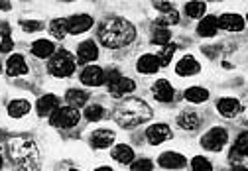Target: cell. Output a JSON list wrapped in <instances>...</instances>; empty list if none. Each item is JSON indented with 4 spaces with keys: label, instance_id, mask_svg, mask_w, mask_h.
<instances>
[{
    "label": "cell",
    "instance_id": "obj_43",
    "mask_svg": "<svg viewBox=\"0 0 248 171\" xmlns=\"http://www.w3.org/2000/svg\"><path fill=\"white\" fill-rule=\"evenodd\" d=\"M12 8V0H0V12H8Z\"/></svg>",
    "mask_w": 248,
    "mask_h": 171
},
{
    "label": "cell",
    "instance_id": "obj_26",
    "mask_svg": "<svg viewBox=\"0 0 248 171\" xmlns=\"http://www.w3.org/2000/svg\"><path fill=\"white\" fill-rule=\"evenodd\" d=\"M136 91V81L134 79H130V77H120V81L114 85V87H110L108 89V95L110 97H114V99H124L126 95H130V93H134Z\"/></svg>",
    "mask_w": 248,
    "mask_h": 171
},
{
    "label": "cell",
    "instance_id": "obj_8",
    "mask_svg": "<svg viewBox=\"0 0 248 171\" xmlns=\"http://www.w3.org/2000/svg\"><path fill=\"white\" fill-rule=\"evenodd\" d=\"M99 57H101V49H99L95 40H83L77 45L75 59H77L79 65H91L93 61H97Z\"/></svg>",
    "mask_w": 248,
    "mask_h": 171
},
{
    "label": "cell",
    "instance_id": "obj_1",
    "mask_svg": "<svg viewBox=\"0 0 248 171\" xmlns=\"http://www.w3.org/2000/svg\"><path fill=\"white\" fill-rule=\"evenodd\" d=\"M97 38L103 47L107 49H122L128 47L136 40V26L126 18H107L103 24H99Z\"/></svg>",
    "mask_w": 248,
    "mask_h": 171
},
{
    "label": "cell",
    "instance_id": "obj_3",
    "mask_svg": "<svg viewBox=\"0 0 248 171\" xmlns=\"http://www.w3.org/2000/svg\"><path fill=\"white\" fill-rule=\"evenodd\" d=\"M8 156L18 171H42L40 150L36 142L26 136H16L8 142Z\"/></svg>",
    "mask_w": 248,
    "mask_h": 171
},
{
    "label": "cell",
    "instance_id": "obj_27",
    "mask_svg": "<svg viewBox=\"0 0 248 171\" xmlns=\"http://www.w3.org/2000/svg\"><path fill=\"white\" fill-rule=\"evenodd\" d=\"M183 97H185V100L191 102V104H205L209 100L211 93H209V89L201 87V85H191V87H187L183 91Z\"/></svg>",
    "mask_w": 248,
    "mask_h": 171
},
{
    "label": "cell",
    "instance_id": "obj_22",
    "mask_svg": "<svg viewBox=\"0 0 248 171\" xmlns=\"http://www.w3.org/2000/svg\"><path fill=\"white\" fill-rule=\"evenodd\" d=\"M219 34V20L217 16H203L197 24V36L203 40H211Z\"/></svg>",
    "mask_w": 248,
    "mask_h": 171
},
{
    "label": "cell",
    "instance_id": "obj_28",
    "mask_svg": "<svg viewBox=\"0 0 248 171\" xmlns=\"http://www.w3.org/2000/svg\"><path fill=\"white\" fill-rule=\"evenodd\" d=\"M171 38H173V34H171L170 28H166V26H156V24L152 26L150 42H152L154 45H162V47H164V45L171 43Z\"/></svg>",
    "mask_w": 248,
    "mask_h": 171
},
{
    "label": "cell",
    "instance_id": "obj_23",
    "mask_svg": "<svg viewBox=\"0 0 248 171\" xmlns=\"http://www.w3.org/2000/svg\"><path fill=\"white\" fill-rule=\"evenodd\" d=\"M30 51H32L34 57L38 59H49V57L57 51L55 43L51 40H46V38H40V40H34L32 45H30Z\"/></svg>",
    "mask_w": 248,
    "mask_h": 171
},
{
    "label": "cell",
    "instance_id": "obj_25",
    "mask_svg": "<svg viewBox=\"0 0 248 171\" xmlns=\"http://www.w3.org/2000/svg\"><path fill=\"white\" fill-rule=\"evenodd\" d=\"M30 110H32V102L26 100V99H12L6 106V114L14 120H20V118L28 116Z\"/></svg>",
    "mask_w": 248,
    "mask_h": 171
},
{
    "label": "cell",
    "instance_id": "obj_11",
    "mask_svg": "<svg viewBox=\"0 0 248 171\" xmlns=\"http://www.w3.org/2000/svg\"><path fill=\"white\" fill-rule=\"evenodd\" d=\"M171 136H173V132L166 122H156V124L148 126V130H146V142L150 146H162Z\"/></svg>",
    "mask_w": 248,
    "mask_h": 171
},
{
    "label": "cell",
    "instance_id": "obj_31",
    "mask_svg": "<svg viewBox=\"0 0 248 171\" xmlns=\"http://www.w3.org/2000/svg\"><path fill=\"white\" fill-rule=\"evenodd\" d=\"M47 30L55 40H65V36H69L67 32V18H53L47 24Z\"/></svg>",
    "mask_w": 248,
    "mask_h": 171
},
{
    "label": "cell",
    "instance_id": "obj_17",
    "mask_svg": "<svg viewBox=\"0 0 248 171\" xmlns=\"http://www.w3.org/2000/svg\"><path fill=\"white\" fill-rule=\"evenodd\" d=\"M201 73V63L195 59L191 53H185L181 59L175 63V75L177 77H195Z\"/></svg>",
    "mask_w": 248,
    "mask_h": 171
},
{
    "label": "cell",
    "instance_id": "obj_30",
    "mask_svg": "<svg viewBox=\"0 0 248 171\" xmlns=\"http://www.w3.org/2000/svg\"><path fill=\"white\" fill-rule=\"evenodd\" d=\"M183 12L191 20H201L207 12V4L203 2V0H189V2L183 4Z\"/></svg>",
    "mask_w": 248,
    "mask_h": 171
},
{
    "label": "cell",
    "instance_id": "obj_18",
    "mask_svg": "<svg viewBox=\"0 0 248 171\" xmlns=\"http://www.w3.org/2000/svg\"><path fill=\"white\" fill-rule=\"evenodd\" d=\"M59 102H61L59 97L53 95V93L42 95V97L36 100V112H38V116H40V118H49L51 114H53V110H57V108L61 106Z\"/></svg>",
    "mask_w": 248,
    "mask_h": 171
},
{
    "label": "cell",
    "instance_id": "obj_14",
    "mask_svg": "<svg viewBox=\"0 0 248 171\" xmlns=\"http://www.w3.org/2000/svg\"><path fill=\"white\" fill-rule=\"evenodd\" d=\"M93 24H95V18L91 14H73L67 18V32L69 36H81L91 30Z\"/></svg>",
    "mask_w": 248,
    "mask_h": 171
},
{
    "label": "cell",
    "instance_id": "obj_13",
    "mask_svg": "<svg viewBox=\"0 0 248 171\" xmlns=\"http://www.w3.org/2000/svg\"><path fill=\"white\" fill-rule=\"evenodd\" d=\"M217 20H219V30L229 32V34H240L244 28H246L244 16L234 14V12H225V14H221Z\"/></svg>",
    "mask_w": 248,
    "mask_h": 171
},
{
    "label": "cell",
    "instance_id": "obj_46",
    "mask_svg": "<svg viewBox=\"0 0 248 171\" xmlns=\"http://www.w3.org/2000/svg\"><path fill=\"white\" fill-rule=\"evenodd\" d=\"M244 20H246V28H248V12H246V16H244Z\"/></svg>",
    "mask_w": 248,
    "mask_h": 171
},
{
    "label": "cell",
    "instance_id": "obj_39",
    "mask_svg": "<svg viewBox=\"0 0 248 171\" xmlns=\"http://www.w3.org/2000/svg\"><path fill=\"white\" fill-rule=\"evenodd\" d=\"M14 51V40L8 36V38H2V42H0V53L2 55H8Z\"/></svg>",
    "mask_w": 248,
    "mask_h": 171
},
{
    "label": "cell",
    "instance_id": "obj_36",
    "mask_svg": "<svg viewBox=\"0 0 248 171\" xmlns=\"http://www.w3.org/2000/svg\"><path fill=\"white\" fill-rule=\"evenodd\" d=\"M20 28L26 34H34V32H42L46 24L42 20H20Z\"/></svg>",
    "mask_w": 248,
    "mask_h": 171
},
{
    "label": "cell",
    "instance_id": "obj_34",
    "mask_svg": "<svg viewBox=\"0 0 248 171\" xmlns=\"http://www.w3.org/2000/svg\"><path fill=\"white\" fill-rule=\"evenodd\" d=\"M189 167H191V171H215L213 161L209 157H205V156H195L189 161Z\"/></svg>",
    "mask_w": 248,
    "mask_h": 171
},
{
    "label": "cell",
    "instance_id": "obj_38",
    "mask_svg": "<svg viewBox=\"0 0 248 171\" xmlns=\"http://www.w3.org/2000/svg\"><path fill=\"white\" fill-rule=\"evenodd\" d=\"M130 171H154V161L150 157H140L130 163Z\"/></svg>",
    "mask_w": 248,
    "mask_h": 171
},
{
    "label": "cell",
    "instance_id": "obj_12",
    "mask_svg": "<svg viewBox=\"0 0 248 171\" xmlns=\"http://www.w3.org/2000/svg\"><path fill=\"white\" fill-rule=\"evenodd\" d=\"M152 97L162 104H171L175 99V89L168 79H158L152 83Z\"/></svg>",
    "mask_w": 248,
    "mask_h": 171
},
{
    "label": "cell",
    "instance_id": "obj_49",
    "mask_svg": "<svg viewBox=\"0 0 248 171\" xmlns=\"http://www.w3.org/2000/svg\"><path fill=\"white\" fill-rule=\"evenodd\" d=\"M61 2H75V0H61Z\"/></svg>",
    "mask_w": 248,
    "mask_h": 171
},
{
    "label": "cell",
    "instance_id": "obj_6",
    "mask_svg": "<svg viewBox=\"0 0 248 171\" xmlns=\"http://www.w3.org/2000/svg\"><path fill=\"white\" fill-rule=\"evenodd\" d=\"M199 144L203 150L211 152V154H219L225 150V146L229 144V130L223 128V126H213L209 128L201 140H199Z\"/></svg>",
    "mask_w": 248,
    "mask_h": 171
},
{
    "label": "cell",
    "instance_id": "obj_4",
    "mask_svg": "<svg viewBox=\"0 0 248 171\" xmlns=\"http://www.w3.org/2000/svg\"><path fill=\"white\" fill-rule=\"evenodd\" d=\"M75 69H77V59H75V55L67 49L55 51L47 61V73L55 79H67L75 73Z\"/></svg>",
    "mask_w": 248,
    "mask_h": 171
},
{
    "label": "cell",
    "instance_id": "obj_24",
    "mask_svg": "<svg viewBox=\"0 0 248 171\" xmlns=\"http://www.w3.org/2000/svg\"><path fill=\"white\" fill-rule=\"evenodd\" d=\"M110 157L120 165H130L136 159V154H134V148L128 144H116L110 150Z\"/></svg>",
    "mask_w": 248,
    "mask_h": 171
},
{
    "label": "cell",
    "instance_id": "obj_32",
    "mask_svg": "<svg viewBox=\"0 0 248 171\" xmlns=\"http://www.w3.org/2000/svg\"><path fill=\"white\" fill-rule=\"evenodd\" d=\"M105 114H107V110H105L103 104L93 102V104H87V106H85V110H83V118L89 120V122H101V120L105 118Z\"/></svg>",
    "mask_w": 248,
    "mask_h": 171
},
{
    "label": "cell",
    "instance_id": "obj_44",
    "mask_svg": "<svg viewBox=\"0 0 248 171\" xmlns=\"http://www.w3.org/2000/svg\"><path fill=\"white\" fill-rule=\"evenodd\" d=\"M95 171H112V167H108V165H103V167H97Z\"/></svg>",
    "mask_w": 248,
    "mask_h": 171
},
{
    "label": "cell",
    "instance_id": "obj_9",
    "mask_svg": "<svg viewBox=\"0 0 248 171\" xmlns=\"http://www.w3.org/2000/svg\"><path fill=\"white\" fill-rule=\"evenodd\" d=\"M79 81L85 85V87H91V89H97V87H103L105 85V69L99 67V65H85L79 73Z\"/></svg>",
    "mask_w": 248,
    "mask_h": 171
},
{
    "label": "cell",
    "instance_id": "obj_7",
    "mask_svg": "<svg viewBox=\"0 0 248 171\" xmlns=\"http://www.w3.org/2000/svg\"><path fill=\"white\" fill-rule=\"evenodd\" d=\"M81 120V112L79 108H73L69 104L59 106L57 110H53V114L49 116V124L57 130H71L79 124Z\"/></svg>",
    "mask_w": 248,
    "mask_h": 171
},
{
    "label": "cell",
    "instance_id": "obj_10",
    "mask_svg": "<svg viewBox=\"0 0 248 171\" xmlns=\"http://www.w3.org/2000/svg\"><path fill=\"white\" fill-rule=\"evenodd\" d=\"M215 108H217V112H219L223 118L234 120L238 114L242 112V102L238 99H234V97H221V99H217Z\"/></svg>",
    "mask_w": 248,
    "mask_h": 171
},
{
    "label": "cell",
    "instance_id": "obj_29",
    "mask_svg": "<svg viewBox=\"0 0 248 171\" xmlns=\"http://www.w3.org/2000/svg\"><path fill=\"white\" fill-rule=\"evenodd\" d=\"M89 97H91L89 91H83V89L73 87V89H67V93H65V102H67L69 106H73V108H81V106H87Z\"/></svg>",
    "mask_w": 248,
    "mask_h": 171
},
{
    "label": "cell",
    "instance_id": "obj_33",
    "mask_svg": "<svg viewBox=\"0 0 248 171\" xmlns=\"http://www.w3.org/2000/svg\"><path fill=\"white\" fill-rule=\"evenodd\" d=\"M175 51H177V45H175V43H168V45H164V47L160 49L158 59H160V65H162V67H168V65L171 63Z\"/></svg>",
    "mask_w": 248,
    "mask_h": 171
},
{
    "label": "cell",
    "instance_id": "obj_20",
    "mask_svg": "<svg viewBox=\"0 0 248 171\" xmlns=\"http://www.w3.org/2000/svg\"><path fill=\"white\" fill-rule=\"evenodd\" d=\"M160 59L156 53H142L136 61V71L142 75H156L160 71Z\"/></svg>",
    "mask_w": 248,
    "mask_h": 171
},
{
    "label": "cell",
    "instance_id": "obj_42",
    "mask_svg": "<svg viewBox=\"0 0 248 171\" xmlns=\"http://www.w3.org/2000/svg\"><path fill=\"white\" fill-rule=\"evenodd\" d=\"M242 102V118H244V122L248 124V95L244 97V100H240Z\"/></svg>",
    "mask_w": 248,
    "mask_h": 171
},
{
    "label": "cell",
    "instance_id": "obj_35",
    "mask_svg": "<svg viewBox=\"0 0 248 171\" xmlns=\"http://www.w3.org/2000/svg\"><path fill=\"white\" fill-rule=\"evenodd\" d=\"M154 24H156V26H166V28L177 26V24H179V14H177V10L173 8V10H170V12H164Z\"/></svg>",
    "mask_w": 248,
    "mask_h": 171
},
{
    "label": "cell",
    "instance_id": "obj_47",
    "mask_svg": "<svg viewBox=\"0 0 248 171\" xmlns=\"http://www.w3.org/2000/svg\"><path fill=\"white\" fill-rule=\"evenodd\" d=\"M0 73H4V69H2V61H0Z\"/></svg>",
    "mask_w": 248,
    "mask_h": 171
},
{
    "label": "cell",
    "instance_id": "obj_40",
    "mask_svg": "<svg viewBox=\"0 0 248 171\" xmlns=\"http://www.w3.org/2000/svg\"><path fill=\"white\" fill-rule=\"evenodd\" d=\"M154 6H156V10H160L162 14H164V12H170V10H173L171 2H168V0H154Z\"/></svg>",
    "mask_w": 248,
    "mask_h": 171
},
{
    "label": "cell",
    "instance_id": "obj_48",
    "mask_svg": "<svg viewBox=\"0 0 248 171\" xmlns=\"http://www.w3.org/2000/svg\"><path fill=\"white\" fill-rule=\"evenodd\" d=\"M209 2H223V0H209Z\"/></svg>",
    "mask_w": 248,
    "mask_h": 171
},
{
    "label": "cell",
    "instance_id": "obj_5",
    "mask_svg": "<svg viewBox=\"0 0 248 171\" xmlns=\"http://www.w3.org/2000/svg\"><path fill=\"white\" fill-rule=\"evenodd\" d=\"M229 165L232 171H248V130L234 138L229 152Z\"/></svg>",
    "mask_w": 248,
    "mask_h": 171
},
{
    "label": "cell",
    "instance_id": "obj_37",
    "mask_svg": "<svg viewBox=\"0 0 248 171\" xmlns=\"http://www.w3.org/2000/svg\"><path fill=\"white\" fill-rule=\"evenodd\" d=\"M120 77H122V73H120L116 67L105 69V87H107V91H108L110 87H114V85L120 81Z\"/></svg>",
    "mask_w": 248,
    "mask_h": 171
},
{
    "label": "cell",
    "instance_id": "obj_21",
    "mask_svg": "<svg viewBox=\"0 0 248 171\" xmlns=\"http://www.w3.org/2000/svg\"><path fill=\"white\" fill-rule=\"evenodd\" d=\"M4 71L10 77H24V75H28L30 69H28V63H26V57L20 55V53H12L6 59Z\"/></svg>",
    "mask_w": 248,
    "mask_h": 171
},
{
    "label": "cell",
    "instance_id": "obj_2",
    "mask_svg": "<svg viewBox=\"0 0 248 171\" xmlns=\"http://www.w3.org/2000/svg\"><path fill=\"white\" fill-rule=\"evenodd\" d=\"M152 116H154L152 106L144 99H136V97L124 99L114 108V122L120 128H136L140 124L150 122Z\"/></svg>",
    "mask_w": 248,
    "mask_h": 171
},
{
    "label": "cell",
    "instance_id": "obj_41",
    "mask_svg": "<svg viewBox=\"0 0 248 171\" xmlns=\"http://www.w3.org/2000/svg\"><path fill=\"white\" fill-rule=\"evenodd\" d=\"M12 32V26L8 22H0V38H8Z\"/></svg>",
    "mask_w": 248,
    "mask_h": 171
},
{
    "label": "cell",
    "instance_id": "obj_15",
    "mask_svg": "<svg viewBox=\"0 0 248 171\" xmlns=\"http://www.w3.org/2000/svg\"><path fill=\"white\" fill-rule=\"evenodd\" d=\"M158 167L162 169H168V171H179L183 167H187V157H185L183 154L179 152H164L160 154L158 157Z\"/></svg>",
    "mask_w": 248,
    "mask_h": 171
},
{
    "label": "cell",
    "instance_id": "obj_45",
    "mask_svg": "<svg viewBox=\"0 0 248 171\" xmlns=\"http://www.w3.org/2000/svg\"><path fill=\"white\" fill-rule=\"evenodd\" d=\"M2 167H4V157H2V154H0V171H2Z\"/></svg>",
    "mask_w": 248,
    "mask_h": 171
},
{
    "label": "cell",
    "instance_id": "obj_19",
    "mask_svg": "<svg viewBox=\"0 0 248 171\" xmlns=\"http://www.w3.org/2000/svg\"><path fill=\"white\" fill-rule=\"evenodd\" d=\"M175 122H177V126L181 128V130H185V132H195V130H199V126H201V114L199 112H195V110H181L179 114H177V118H175Z\"/></svg>",
    "mask_w": 248,
    "mask_h": 171
},
{
    "label": "cell",
    "instance_id": "obj_16",
    "mask_svg": "<svg viewBox=\"0 0 248 171\" xmlns=\"http://www.w3.org/2000/svg\"><path fill=\"white\" fill-rule=\"evenodd\" d=\"M114 138H116V132L114 130L99 128L95 132H91L89 144H91V148H95V150H107V148H110L114 144Z\"/></svg>",
    "mask_w": 248,
    "mask_h": 171
}]
</instances>
